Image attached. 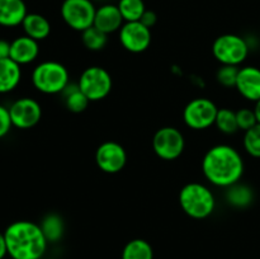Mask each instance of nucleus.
<instances>
[{
    "instance_id": "obj_1",
    "label": "nucleus",
    "mask_w": 260,
    "mask_h": 259,
    "mask_svg": "<svg viewBox=\"0 0 260 259\" xmlns=\"http://www.w3.org/2000/svg\"><path fill=\"white\" fill-rule=\"evenodd\" d=\"M202 172L211 184L228 188L240 182L244 174V160L235 147L225 144L215 145L203 156Z\"/></svg>"
},
{
    "instance_id": "obj_2",
    "label": "nucleus",
    "mask_w": 260,
    "mask_h": 259,
    "mask_svg": "<svg viewBox=\"0 0 260 259\" xmlns=\"http://www.w3.org/2000/svg\"><path fill=\"white\" fill-rule=\"evenodd\" d=\"M8 255L12 259H41L48 241L38 223L20 220L10 223L4 231Z\"/></svg>"
},
{
    "instance_id": "obj_3",
    "label": "nucleus",
    "mask_w": 260,
    "mask_h": 259,
    "mask_svg": "<svg viewBox=\"0 0 260 259\" xmlns=\"http://www.w3.org/2000/svg\"><path fill=\"white\" fill-rule=\"evenodd\" d=\"M179 205L185 215L196 220H203L213 213L216 200L212 190L207 185L192 182L180 189Z\"/></svg>"
},
{
    "instance_id": "obj_4",
    "label": "nucleus",
    "mask_w": 260,
    "mask_h": 259,
    "mask_svg": "<svg viewBox=\"0 0 260 259\" xmlns=\"http://www.w3.org/2000/svg\"><path fill=\"white\" fill-rule=\"evenodd\" d=\"M69 71L57 61H43L32 71V83L43 94H61L69 84Z\"/></svg>"
},
{
    "instance_id": "obj_5",
    "label": "nucleus",
    "mask_w": 260,
    "mask_h": 259,
    "mask_svg": "<svg viewBox=\"0 0 260 259\" xmlns=\"http://www.w3.org/2000/svg\"><path fill=\"white\" fill-rule=\"evenodd\" d=\"M212 53L221 65L239 66L248 57L249 43L241 36L226 33L213 41Z\"/></svg>"
},
{
    "instance_id": "obj_6",
    "label": "nucleus",
    "mask_w": 260,
    "mask_h": 259,
    "mask_svg": "<svg viewBox=\"0 0 260 259\" xmlns=\"http://www.w3.org/2000/svg\"><path fill=\"white\" fill-rule=\"evenodd\" d=\"M78 85L80 90L88 96L90 102H98L108 96L111 93L112 76L108 71L101 66H89L81 73Z\"/></svg>"
},
{
    "instance_id": "obj_7",
    "label": "nucleus",
    "mask_w": 260,
    "mask_h": 259,
    "mask_svg": "<svg viewBox=\"0 0 260 259\" xmlns=\"http://www.w3.org/2000/svg\"><path fill=\"white\" fill-rule=\"evenodd\" d=\"M96 8L91 0H63L60 13L66 25L83 32L94 24Z\"/></svg>"
},
{
    "instance_id": "obj_8",
    "label": "nucleus",
    "mask_w": 260,
    "mask_h": 259,
    "mask_svg": "<svg viewBox=\"0 0 260 259\" xmlns=\"http://www.w3.org/2000/svg\"><path fill=\"white\" fill-rule=\"evenodd\" d=\"M185 140L182 132L172 126H165L157 130L152 137V149L155 154L162 160H175L183 154Z\"/></svg>"
},
{
    "instance_id": "obj_9",
    "label": "nucleus",
    "mask_w": 260,
    "mask_h": 259,
    "mask_svg": "<svg viewBox=\"0 0 260 259\" xmlns=\"http://www.w3.org/2000/svg\"><path fill=\"white\" fill-rule=\"evenodd\" d=\"M218 108L211 99L196 98L183 111L184 123L192 130H206L213 126Z\"/></svg>"
},
{
    "instance_id": "obj_10",
    "label": "nucleus",
    "mask_w": 260,
    "mask_h": 259,
    "mask_svg": "<svg viewBox=\"0 0 260 259\" xmlns=\"http://www.w3.org/2000/svg\"><path fill=\"white\" fill-rule=\"evenodd\" d=\"M119 42L124 50L132 53H141L149 48L151 43V29L137 22H124L118 30Z\"/></svg>"
},
{
    "instance_id": "obj_11",
    "label": "nucleus",
    "mask_w": 260,
    "mask_h": 259,
    "mask_svg": "<svg viewBox=\"0 0 260 259\" xmlns=\"http://www.w3.org/2000/svg\"><path fill=\"white\" fill-rule=\"evenodd\" d=\"M10 119L13 126L20 130H28L35 127L42 117L41 104L33 98H19L9 107Z\"/></svg>"
},
{
    "instance_id": "obj_12",
    "label": "nucleus",
    "mask_w": 260,
    "mask_h": 259,
    "mask_svg": "<svg viewBox=\"0 0 260 259\" xmlns=\"http://www.w3.org/2000/svg\"><path fill=\"white\" fill-rule=\"evenodd\" d=\"M95 163L102 172L107 174H116L126 165L127 152L118 142L104 141L96 149Z\"/></svg>"
},
{
    "instance_id": "obj_13",
    "label": "nucleus",
    "mask_w": 260,
    "mask_h": 259,
    "mask_svg": "<svg viewBox=\"0 0 260 259\" xmlns=\"http://www.w3.org/2000/svg\"><path fill=\"white\" fill-rule=\"evenodd\" d=\"M235 88L245 99L258 102L260 99V69L255 66L241 68Z\"/></svg>"
},
{
    "instance_id": "obj_14",
    "label": "nucleus",
    "mask_w": 260,
    "mask_h": 259,
    "mask_svg": "<svg viewBox=\"0 0 260 259\" xmlns=\"http://www.w3.org/2000/svg\"><path fill=\"white\" fill-rule=\"evenodd\" d=\"M38 55H40L38 41L28 36H20L10 42V58L18 65H27L33 62Z\"/></svg>"
},
{
    "instance_id": "obj_15",
    "label": "nucleus",
    "mask_w": 260,
    "mask_h": 259,
    "mask_svg": "<svg viewBox=\"0 0 260 259\" xmlns=\"http://www.w3.org/2000/svg\"><path fill=\"white\" fill-rule=\"evenodd\" d=\"M123 23V17L117 5L104 4L96 9L93 25L106 35H109L121 29Z\"/></svg>"
},
{
    "instance_id": "obj_16",
    "label": "nucleus",
    "mask_w": 260,
    "mask_h": 259,
    "mask_svg": "<svg viewBox=\"0 0 260 259\" xmlns=\"http://www.w3.org/2000/svg\"><path fill=\"white\" fill-rule=\"evenodd\" d=\"M28 14L24 0H0V25L17 27L22 25Z\"/></svg>"
},
{
    "instance_id": "obj_17",
    "label": "nucleus",
    "mask_w": 260,
    "mask_h": 259,
    "mask_svg": "<svg viewBox=\"0 0 260 259\" xmlns=\"http://www.w3.org/2000/svg\"><path fill=\"white\" fill-rule=\"evenodd\" d=\"M24 35L36 41H43L50 36L51 24L46 17L38 13H28L22 23Z\"/></svg>"
},
{
    "instance_id": "obj_18",
    "label": "nucleus",
    "mask_w": 260,
    "mask_h": 259,
    "mask_svg": "<svg viewBox=\"0 0 260 259\" xmlns=\"http://www.w3.org/2000/svg\"><path fill=\"white\" fill-rule=\"evenodd\" d=\"M22 78L20 65L12 58L0 60V94L10 93L19 84Z\"/></svg>"
},
{
    "instance_id": "obj_19",
    "label": "nucleus",
    "mask_w": 260,
    "mask_h": 259,
    "mask_svg": "<svg viewBox=\"0 0 260 259\" xmlns=\"http://www.w3.org/2000/svg\"><path fill=\"white\" fill-rule=\"evenodd\" d=\"M225 198L230 206L235 208H245L253 203L254 192L249 185L240 182L226 188Z\"/></svg>"
},
{
    "instance_id": "obj_20",
    "label": "nucleus",
    "mask_w": 260,
    "mask_h": 259,
    "mask_svg": "<svg viewBox=\"0 0 260 259\" xmlns=\"http://www.w3.org/2000/svg\"><path fill=\"white\" fill-rule=\"evenodd\" d=\"M63 103H65L66 108L73 113H81L88 108L90 101L88 96L80 90L78 84H68L65 89L62 90Z\"/></svg>"
},
{
    "instance_id": "obj_21",
    "label": "nucleus",
    "mask_w": 260,
    "mask_h": 259,
    "mask_svg": "<svg viewBox=\"0 0 260 259\" xmlns=\"http://www.w3.org/2000/svg\"><path fill=\"white\" fill-rule=\"evenodd\" d=\"M42 233L48 243H57L62 238L65 231V223L62 217L57 213H48L42 218L40 223Z\"/></svg>"
},
{
    "instance_id": "obj_22",
    "label": "nucleus",
    "mask_w": 260,
    "mask_h": 259,
    "mask_svg": "<svg viewBox=\"0 0 260 259\" xmlns=\"http://www.w3.org/2000/svg\"><path fill=\"white\" fill-rule=\"evenodd\" d=\"M122 259H154V249L144 239H134L124 245Z\"/></svg>"
},
{
    "instance_id": "obj_23",
    "label": "nucleus",
    "mask_w": 260,
    "mask_h": 259,
    "mask_svg": "<svg viewBox=\"0 0 260 259\" xmlns=\"http://www.w3.org/2000/svg\"><path fill=\"white\" fill-rule=\"evenodd\" d=\"M117 7L124 22H137L146 10L144 0H119Z\"/></svg>"
},
{
    "instance_id": "obj_24",
    "label": "nucleus",
    "mask_w": 260,
    "mask_h": 259,
    "mask_svg": "<svg viewBox=\"0 0 260 259\" xmlns=\"http://www.w3.org/2000/svg\"><path fill=\"white\" fill-rule=\"evenodd\" d=\"M215 126L218 131L225 135H233L239 131L238 119H236V112L230 108H218L217 116H216Z\"/></svg>"
},
{
    "instance_id": "obj_25",
    "label": "nucleus",
    "mask_w": 260,
    "mask_h": 259,
    "mask_svg": "<svg viewBox=\"0 0 260 259\" xmlns=\"http://www.w3.org/2000/svg\"><path fill=\"white\" fill-rule=\"evenodd\" d=\"M81 41L85 48L90 51H101L106 47L108 42V35L99 30L98 28L91 25L88 29L81 32Z\"/></svg>"
},
{
    "instance_id": "obj_26",
    "label": "nucleus",
    "mask_w": 260,
    "mask_h": 259,
    "mask_svg": "<svg viewBox=\"0 0 260 259\" xmlns=\"http://www.w3.org/2000/svg\"><path fill=\"white\" fill-rule=\"evenodd\" d=\"M243 144L244 149L250 156L260 159V123L245 131Z\"/></svg>"
},
{
    "instance_id": "obj_27",
    "label": "nucleus",
    "mask_w": 260,
    "mask_h": 259,
    "mask_svg": "<svg viewBox=\"0 0 260 259\" xmlns=\"http://www.w3.org/2000/svg\"><path fill=\"white\" fill-rule=\"evenodd\" d=\"M239 66L233 65H221V68L217 70L216 79L218 83L226 88H235L236 80L239 75Z\"/></svg>"
},
{
    "instance_id": "obj_28",
    "label": "nucleus",
    "mask_w": 260,
    "mask_h": 259,
    "mask_svg": "<svg viewBox=\"0 0 260 259\" xmlns=\"http://www.w3.org/2000/svg\"><path fill=\"white\" fill-rule=\"evenodd\" d=\"M236 119H238L239 130H243V131H248V130H250L251 127H254L258 123L254 109L250 108L239 109L236 112Z\"/></svg>"
},
{
    "instance_id": "obj_29",
    "label": "nucleus",
    "mask_w": 260,
    "mask_h": 259,
    "mask_svg": "<svg viewBox=\"0 0 260 259\" xmlns=\"http://www.w3.org/2000/svg\"><path fill=\"white\" fill-rule=\"evenodd\" d=\"M13 127L12 119H10L9 109L5 108L4 106L0 104V139L7 136L9 134L10 128Z\"/></svg>"
},
{
    "instance_id": "obj_30",
    "label": "nucleus",
    "mask_w": 260,
    "mask_h": 259,
    "mask_svg": "<svg viewBox=\"0 0 260 259\" xmlns=\"http://www.w3.org/2000/svg\"><path fill=\"white\" fill-rule=\"evenodd\" d=\"M140 22H141L144 25H146L147 28H150V29H151V28L154 27V25L156 24V22H157L156 13H155L154 10L146 9V10H145L144 14H142Z\"/></svg>"
},
{
    "instance_id": "obj_31",
    "label": "nucleus",
    "mask_w": 260,
    "mask_h": 259,
    "mask_svg": "<svg viewBox=\"0 0 260 259\" xmlns=\"http://www.w3.org/2000/svg\"><path fill=\"white\" fill-rule=\"evenodd\" d=\"M10 58V42L0 40V60Z\"/></svg>"
},
{
    "instance_id": "obj_32",
    "label": "nucleus",
    "mask_w": 260,
    "mask_h": 259,
    "mask_svg": "<svg viewBox=\"0 0 260 259\" xmlns=\"http://www.w3.org/2000/svg\"><path fill=\"white\" fill-rule=\"evenodd\" d=\"M5 255H8L7 243H5L4 233H2V231H0V259H4Z\"/></svg>"
},
{
    "instance_id": "obj_33",
    "label": "nucleus",
    "mask_w": 260,
    "mask_h": 259,
    "mask_svg": "<svg viewBox=\"0 0 260 259\" xmlns=\"http://www.w3.org/2000/svg\"><path fill=\"white\" fill-rule=\"evenodd\" d=\"M254 113H255L256 121L260 123V99L258 102H255V107H254Z\"/></svg>"
}]
</instances>
